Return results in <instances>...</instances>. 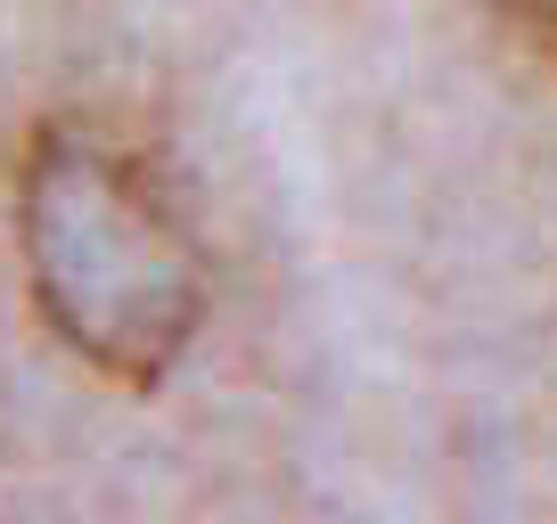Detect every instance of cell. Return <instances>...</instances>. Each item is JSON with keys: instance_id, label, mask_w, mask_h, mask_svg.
<instances>
[{"instance_id": "cell-1", "label": "cell", "mask_w": 557, "mask_h": 524, "mask_svg": "<svg viewBox=\"0 0 557 524\" xmlns=\"http://www.w3.org/2000/svg\"><path fill=\"white\" fill-rule=\"evenodd\" d=\"M17 271L41 328L123 394H157L206 328V246L173 173L99 115L25 132Z\"/></svg>"}, {"instance_id": "cell-2", "label": "cell", "mask_w": 557, "mask_h": 524, "mask_svg": "<svg viewBox=\"0 0 557 524\" xmlns=\"http://www.w3.org/2000/svg\"><path fill=\"white\" fill-rule=\"evenodd\" d=\"M484 9H492V17H500L508 34H517L524 50L541 58V66L557 74V0H484Z\"/></svg>"}]
</instances>
